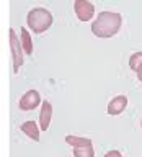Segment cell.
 <instances>
[{"instance_id": "30bf717a", "label": "cell", "mask_w": 142, "mask_h": 157, "mask_svg": "<svg viewBox=\"0 0 142 157\" xmlns=\"http://www.w3.org/2000/svg\"><path fill=\"white\" fill-rule=\"evenodd\" d=\"M20 34H21V48H23L24 54H29V56H31L33 54V41H31V36H29L28 29L21 28Z\"/></svg>"}, {"instance_id": "3957f363", "label": "cell", "mask_w": 142, "mask_h": 157, "mask_svg": "<svg viewBox=\"0 0 142 157\" xmlns=\"http://www.w3.org/2000/svg\"><path fill=\"white\" fill-rule=\"evenodd\" d=\"M10 51H12V62H13V72L17 74L18 69L23 66V56L24 51L21 48V41H18V36L15 29H10Z\"/></svg>"}, {"instance_id": "5bb4252c", "label": "cell", "mask_w": 142, "mask_h": 157, "mask_svg": "<svg viewBox=\"0 0 142 157\" xmlns=\"http://www.w3.org/2000/svg\"><path fill=\"white\" fill-rule=\"evenodd\" d=\"M136 74H137V78H139V82L142 83V66H140V67L136 71Z\"/></svg>"}, {"instance_id": "9c48e42d", "label": "cell", "mask_w": 142, "mask_h": 157, "mask_svg": "<svg viewBox=\"0 0 142 157\" xmlns=\"http://www.w3.org/2000/svg\"><path fill=\"white\" fill-rule=\"evenodd\" d=\"M65 142L69 146H72V147H80V146H92L93 142L92 139H88V137H80V136H70V134H67L65 137Z\"/></svg>"}, {"instance_id": "7c38bea8", "label": "cell", "mask_w": 142, "mask_h": 157, "mask_svg": "<svg viewBox=\"0 0 142 157\" xmlns=\"http://www.w3.org/2000/svg\"><path fill=\"white\" fill-rule=\"evenodd\" d=\"M142 66V51H139V52H134L132 56L129 57V67L132 69V71H137Z\"/></svg>"}, {"instance_id": "52a82bcc", "label": "cell", "mask_w": 142, "mask_h": 157, "mask_svg": "<svg viewBox=\"0 0 142 157\" xmlns=\"http://www.w3.org/2000/svg\"><path fill=\"white\" fill-rule=\"evenodd\" d=\"M51 118H52V105L49 101H44L39 111V129L47 131L49 124H51Z\"/></svg>"}, {"instance_id": "7a4b0ae2", "label": "cell", "mask_w": 142, "mask_h": 157, "mask_svg": "<svg viewBox=\"0 0 142 157\" xmlns=\"http://www.w3.org/2000/svg\"><path fill=\"white\" fill-rule=\"evenodd\" d=\"M52 21H54V18H52L51 12L46 10V8H41V7H36V8L29 10L28 17H26L28 26L31 28L33 33H38V34L47 31V29L51 28Z\"/></svg>"}, {"instance_id": "8fae6325", "label": "cell", "mask_w": 142, "mask_h": 157, "mask_svg": "<svg viewBox=\"0 0 142 157\" xmlns=\"http://www.w3.org/2000/svg\"><path fill=\"white\" fill-rule=\"evenodd\" d=\"M73 157H95V149L92 146H80L73 147Z\"/></svg>"}, {"instance_id": "277c9868", "label": "cell", "mask_w": 142, "mask_h": 157, "mask_svg": "<svg viewBox=\"0 0 142 157\" xmlns=\"http://www.w3.org/2000/svg\"><path fill=\"white\" fill-rule=\"evenodd\" d=\"M73 10H75V15L80 21H90L95 15V5L88 0H75Z\"/></svg>"}, {"instance_id": "9a60e30c", "label": "cell", "mask_w": 142, "mask_h": 157, "mask_svg": "<svg viewBox=\"0 0 142 157\" xmlns=\"http://www.w3.org/2000/svg\"><path fill=\"white\" fill-rule=\"evenodd\" d=\"M140 128H142V120H140Z\"/></svg>"}, {"instance_id": "5b68a950", "label": "cell", "mask_w": 142, "mask_h": 157, "mask_svg": "<svg viewBox=\"0 0 142 157\" xmlns=\"http://www.w3.org/2000/svg\"><path fill=\"white\" fill-rule=\"evenodd\" d=\"M41 103V95H39L38 90H28L26 93H23V97L20 98L18 106L21 111H31L36 106H39Z\"/></svg>"}, {"instance_id": "4fadbf2b", "label": "cell", "mask_w": 142, "mask_h": 157, "mask_svg": "<svg viewBox=\"0 0 142 157\" xmlns=\"http://www.w3.org/2000/svg\"><path fill=\"white\" fill-rule=\"evenodd\" d=\"M103 157H122V154L119 151H110V152H106Z\"/></svg>"}, {"instance_id": "ba28073f", "label": "cell", "mask_w": 142, "mask_h": 157, "mask_svg": "<svg viewBox=\"0 0 142 157\" xmlns=\"http://www.w3.org/2000/svg\"><path fill=\"white\" fill-rule=\"evenodd\" d=\"M21 131L26 134L29 139H33V141H39V128L38 124L34 121H26V123H23L21 124Z\"/></svg>"}, {"instance_id": "6da1fadb", "label": "cell", "mask_w": 142, "mask_h": 157, "mask_svg": "<svg viewBox=\"0 0 142 157\" xmlns=\"http://www.w3.org/2000/svg\"><path fill=\"white\" fill-rule=\"evenodd\" d=\"M122 26V15L118 12H101L92 23V33L96 38H111Z\"/></svg>"}, {"instance_id": "8992f818", "label": "cell", "mask_w": 142, "mask_h": 157, "mask_svg": "<svg viewBox=\"0 0 142 157\" xmlns=\"http://www.w3.org/2000/svg\"><path fill=\"white\" fill-rule=\"evenodd\" d=\"M126 106H127V97L126 95H118V97L113 98V100H110L106 111L110 116H118L126 110Z\"/></svg>"}]
</instances>
